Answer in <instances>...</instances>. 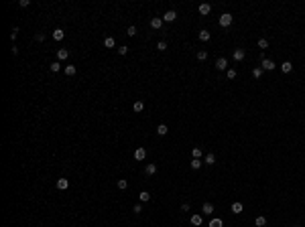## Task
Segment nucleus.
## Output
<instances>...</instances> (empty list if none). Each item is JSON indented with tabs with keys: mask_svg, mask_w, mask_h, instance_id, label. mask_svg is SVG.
I'll return each instance as SVG.
<instances>
[{
	"mask_svg": "<svg viewBox=\"0 0 305 227\" xmlns=\"http://www.w3.org/2000/svg\"><path fill=\"white\" fill-rule=\"evenodd\" d=\"M55 185H57V189H59V191H65V189L69 187V181H67V179H57Z\"/></svg>",
	"mask_w": 305,
	"mask_h": 227,
	"instance_id": "nucleus-8",
	"label": "nucleus"
},
{
	"mask_svg": "<svg viewBox=\"0 0 305 227\" xmlns=\"http://www.w3.org/2000/svg\"><path fill=\"white\" fill-rule=\"evenodd\" d=\"M210 37L212 34L208 33V31H199V41H210Z\"/></svg>",
	"mask_w": 305,
	"mask_h": 227,
	"instance_id": "nucleus-26",
	"label": "nucleus"
},
{
	"mask_svg": "<svg viewBox=\"0 0 305 227\" xmlns=\"http://www.w3.org/2000/svg\"><path fill=\"white\" fill-rule=\"evenodd\" d=\"M208 227H224V221H222V219H212Z\"/></svg>",
	"mask_w": 305,
	"mask_h": 227,
	"instance_id": "nucleus-21",
	"label": "nucleus"
},
{
	"mask_svg": "<svg viewBox=\"0 0 305 227\" xmlns=\"http://www.w3.org/2000/svg\"><path fill=\"white\" fill-rule=\"evenodd\" d=\"M145 172H147L148 176H153V174L157 172V164H153V162H151V164H147V168H145Z\"/></svg>",
	"mask_w": 305,
	"mask_h": 227,
	"instance_id": "nucleus-15",
	"label": "nucleus"
},
{
	"mask_svg": "<svg viewBox=\"0 0 305 227\" xmlns=\"http://www.w3.org/2000/svg\"><path fill=\"white\" fill-rule=\"evenodd\" d=\"M232 57H234V61H242V59L246 57V51H244V49H234V55Z\"/></svg>",
	"mask_w": 305,
	"mask_h": 227,
	"instance_id": "nucleus-5",
	"label": "nucleus"
},
{
	"mask_svg": "<svg viewBox=\"0 0 305 227\" xmlns=\"http://www.w3.org/2000/svg\"><path fill=\"white\" fill-rule=\"evenodd\" d=\"M216 69H218V71H226L228 69V59L226 57H220V59L216 61Z\"/></svg>",
	"mask_w": 305,
	"mask_h": 227,
	"instance_id": "nucleus-2",
	"label": "nucleus"
},
{
	"mask_svg": "<svg viewBox=\"0 0 305 227\" xmlns=\"http://www.w3.org/2000/svg\"><path fill=\"white\" fill-rule=\"evenodd\" d=\"M157 49H159V51H165V49H167V43H165V41H159V43H157Z\"/></svg>",
	"mask_w": 305,
	"mask_h": 227,
	"instance_id": "nucleus-35",
	"label": "nucleus"
},
{
	"mask_svg": "<svg viewBox=\"0 0 305 227\" xmlns=\"http://www.w3.org/2000/svg\"><path fill=\"white\" fill-rule=\"evenodd\" d=\"M126 34H128V37H134V34H136V26H134V24H132V26H128Z\"/></svg>",
	"mask_w": 305,
	"mask_h": 227,
	"instance_id": "nucleus-30",
	"label": "nucleus"
},
{
	"mask_svg": "<svg viewBox=\"0 0 305 227\" xmlns=\"http://www.w3.org/2000/svg\"><path fill=\"white\" fill-rule=\"evenodd\" d=\"M134 158L136 160H145V158H147V150H145V148H136V150H134Z\"/></svg>",
	"mask_w": 305,
	"mask_h": 227,
	"instance_id": "nucleus-6",
	"label": "nucleus"
},
{
	"mask_svg": "<svg viewBox=\"0 0 305 227\" xmlns=\"http://www.w3.org/2000/svg\"><path fill=\"white\" fill-rule=\"evenodd\" d=\"M267 47H269V41H267V39H260V41H258V49H267Z\"/></svg>",
	"mask_w": 305,
	"mask_h": 227,
	"instance_id": "nucleus-31",
	"label": "nucleus"
},
{
	"mask_svg": "<svg viewBox=\"0 0 305 227\" xmlns=\"http://www.w3.org/2000/svg\"><path fill=\"white\" fill-rule=\"evenodd\" d=\"M260 67L264 69V71H273V69L277 67V65H275V61H271V59H262V63H260Z\"/></svg>",
	"mask_w": 305,
	"mask_h": 227,
	"instance_id": "nucleus-4",
	"label": "nucleus"
},
{
	"mask_svg": "<svg viewBox=\"0 0 305 227\" xmlns=\"http://www.w3.org/2000/svg\"><path fill=\"white\" fill-rule=\"evenodd\" d=\"M191 225H202V215H191Z\"/></svg>",
	"mask_w": 305,
	"mask_h": 227,
	"instance_id": "nucleus-27",
	"label": "nucleus"
},
{
	"mask_svg": "<svg viewBox=\"0 0 305 227\" xmlns=\"http://www.w3.org/2000/svg\"><path fill=\"white\" fill-rule=\"evenodd\" d=\"M205 162H208V164H214V162H216V154L208 152V154H205Z\"/></svg>",
	"mask_w": 305,
	"mask_h": 227,
	"instance_id": "nucleus-25",
	"label": "nucleus"
},
{
	"mask_svg": "<svg viewBox=\"0 0 305 227\" xmlns=\"http://www.w3.org/2000/svg\"><path fill=\"white\" fill-rule=\"evenodd\" d=\"M138 199H140L143 203H147L148 199H151V193H147V191H140V195H138Z\"/></svg>",
	"mask_w": 305,
	"mask_h": 227,
	"instance_id": "nucleus-22",
	"label": "nucleus"
},
{
	"mask_svg": "<svg viewBox=\"0 0 305 227\" xmlns=\"http://www.w3.org/2000/svg\"><path fill=\"white\" fill-rule=\"evenodd\" d=\"M281 71L283 73H291V71H293V65H291L289 61H285V63H281Z\"/></svg>",
	"mask_w": 305,
	"mask_h": 227,
	"instance_id": "nucleus-12",
	"label": "nucleus"
},
{
	"mask_svg": "<svg viewBox=\"0 0 305 227\" xmlns=\"http://www.w3.org/2000/svg\"><path fill=\"white\" fill-rule=\"evenodd\" d=\"M18 4H21V6H23V8H27V6H29V4H31V0H21V2H18Z\"/></svg>",
	"mask_w": 305,
	"mask_h": 227,
	"instance_id": "nucleus-40",
	"label": "nucleus"
},
{
	"mask_svg": "<svg viewBox=\"0 0 305 227\" xmlns=\"http://www.w3.org/2000/svg\"><path fill=\"white\" fill-rule=\"evenodd\" d=\"M177 18V12L175 10H167L165 14H163V23H173Z\"/></svg>",
	"mask_w": 305,
	"mask_h": 227,
	"instance_id": "nucleus-3",
	"label": "nucleus"
},
{
	"mask_svg": "<svg viewBox=\"0 0 305 227\" xmlns=\"http://www.w3.org/2000/svg\"><path fill=\"white\" fill-rule=\"evenodd\" d=\"M197 59H199V61H205V59H208V53H205V51H197Z\"/></svg>",
	"mask_w": 305,
	"mask_h": 227,
	"instance_id": "nucleus-33",
	"label": "nucleus"
},
{
	"mask_svg": "<svg viewBox=\"0 0 305 227\" xmlns=\"http://www.w3.org/2000/svg\"><path fill=\"white\" fill-rule=\"evenodd\" d=\"M167 132H169V128H167L165 124H159L157 126V134H159V136H165Z\"/></svg>",
	"mask_w": 305,
	"mask_h": 227,
	"instance_id": "nucleus-17",
	"label": "nucleus"
},
{
	"mask_svg": "<svg viewBox=\"0 0 305 227\" xmlns=\"http://www.w3.org/2000/svg\"><path fill=\"white\" fill-rule=\"evenodd\" d=\"M63 37H65V33H63L61 29H55V31H53V39H55V41H63Z\"/></svg>",
	"mask_w": 305,
	"mask_h": 227,
	"instance_id": "nucleus-16",
	"label": "nucleus"
},
{
	"mask_svg": "<svg viewBox=\"0 0 305 227\" xmlns=\"http://www.w3.org/2000/svg\"><path fill=\"white\" fill-rule=\"evenodd\" d=\"M67 57H69V51H67V49H59V51H57V61H59V63H61V61H65Z\"/></svg>",
	"mask_w": 305,
	"mask_h": 227,
	"instance_id": "nucleus-7",
	"label": "nucleus"
},
{
	"mask_svg": "<svg viewBox=\"0 0 305 227\" xmlns=\"http://www.w3.org/2000/svg\"><path fill=\"white\" fill-rule=\"evenodd\" d=\"M254 225H256V227H264V225H267V219H264V217H256V219H254Z\"/></svg>",
	"mask_w": 305,
	"mask_h": 227,
	"instance_id": "nucleus-23",
	"label": "nucleus"
},
{
	"mask_svg": "<svg viewBox=\"0 0 305 227\" xmlns=\"http://www.w3.org/2000/svg\"><path fill=\"white\" fill-rule=\"evenodd\" d=\"M262 73H264V69H262V67H254V69H252V77H254V79H260Z\"/></svg>",
	"mask_w": 305,
	"mask_h": 227,
	"instance_id": "nucleus-13",
	"label": "nucleus"
},
{
	"mask_svg": "<svg viewBox=\"0 0 305 227\" xmlns=\"http://www.w3.org/2000/svg\"><path fill=\"white\" fill-rule=\"evenodd\" d=\"M75 73H78L75 65H67V67H65V75H69V77H71V75H75Z\"/></svg>",
	"mask_w": 305,
	"mask_h": 227,
	"instance_id": "nucleus-19",
	"label": "nucleus"
},
{
	"mask_svg": "<svg viewBox=\"0 0 305 227\" xmlns=\"http://www.w3.org/2000/svg\"><path fill=\"white\" fill-rule=\"evenodd\" d=\"M210 12H212V6H210V4H205V2H203V4H199V14H203V16H205V14H210Z\"/></svg>",
	"mask_w": 305,
	"mask_h": 227,
	"instance_id": "nucleus-11",
	"label": "nucleus"
},
{
	"mask_svg": "<svg viewBox=\"0 0 305 227\" xmlns=\"http://www.w3.org/2000/svg\"><path fill=\"white\" fill-rule=\"evenodd\" d=\"M132 211H134L136 215H140V213H143V205H134V207H132Z\"/></svg>",
	"mask_w": 305,
	"mask_h": 227,
	"instance_id": "nucleus-37",
	"label": "nucleus"
},
{
	"mask_svg": "<svg viewBox=\"0 0 305 227\" xmlns=\"http://www.w3.org/2000/svg\"><path fill=\"white\" fill-rule=\"evenodd\" d=\"M49 69H51V71H53V73H57V71H59V69H61V63H59V61H53V63H51V65H49Z\"/></svg>",
	"mask_w": 305,
	"mask_h": 227,
	"instance_id": "nucleus-24",
	"label": "nucleus"
},
{
	"mask_svg": "<svg viewBox=\"0 0 305 227\" xmlns=\"http://www.w3.org/2000/svg\"><path fill=\"white\" fill-rule=\"evenodd\" d=\"M202 211H203V215H212V213H214V205H212V203H203L202 205Z\"/></svg>",
	"mask_w": 305,
	"mask_h": 227,
	"instance_id": "nucleus-9",
	"label": "nucleus"
},
{
	"mask_svg": "<svg viewBox=\"0 0 305 227\" xmlns=\"http://www.w3.org/2000/svg\"><path fill=\"white\" fill-rule=\"evenodd\" d=\"M118 53H120V55H126V53H128V47H118Z\"/></svg>",
	"mask_w": 305,
	"mask_h": 227,
	"instance_id": "nucleus-38",
	"label": "nucleus"
},
{
	"mask_svg": "<svg viewBox=\"0 0 305 227\" xmlns=\"http://www.w3.org/2000/svg\"><path fill=\"white\" fill-rule=\"evenodd\" d=\"M242 211H244V205H242V203H234V205H232V213H236V215H240Z\"/></svg>",
	"mask_w": 305,
	"mask_h": 227,
	"instance_id": "nucleus-14",
	"label": "nucleus"
},
{
	"mask_svg": "<svg viewBox=\"0 0 305 227\" xmlns=\"http://www.w3.org/2000/svg\"><path fill=\"white\" fill-rule=\"evenodd\" d=\"M132 110H134V112H143V110H145V102H140V100H138V102H134Z\"/></svg>",
	"mask_w": 305,
	"mask_h": 227,
	"instance_id": "nucleus-20",
	"label": "nucleus"
},
{
	"mask_svg": "<svg viewBox=\"0 0 305 227\" xmlns=\"http://www.w3.org/2000/svg\"><path fill=\"white\" fill-rule=\"evenodd\" d=\"M226 75H228V79H234V77H236V71H234V69H228Z\"/></svg>",
	"mask_w": 305,
	"mask_h": 227,
	"instance_id": "nucleus-36",
	"label": "nucleus"
},
{
	"mask_svg": "<svg viewBox=\"0 0 305 227\" xmlns=\"http://www.w3.org/2000/svg\"><path fill=\"white\" fill-rule=\"evenodd\" d=\"M35 41H37V43H43V41H45V34H43V33H37V34H35Z\"/></svg>",
	"mask_w": 305,
	"mask_h": 227,
	"instance_id": "nucleus-34",
	"label": "nucleus"
},
{
	"mask_svg": "<svg viewBox=\"0 0 305 227\" xmlns=\"http://www.w3.org/2000/svg\"><path fill=\"white\" fill-rule=\"evenodd\" d=\"M118 189H122V191L128 189V181H126V179H120V181H118Z\"/></svg>",
	"mask_w": 305,
	"mask_h": 227,
	"instance_id": "nucleus-29",
	"label": "nucleus"
},
{
	"mask_svg": "<svg viewBox=\"0 0 305 227\" xmlns=\"http://www.w3.org/2000/svg\"><path fill=\"white\" fill-rule=\"evenodd\" d=\"M199 166H202V160H199V158H193V160H191V168H193V170H197Z\"/></svg>",
	"mask_w": 305,
	"mask_h": 227,
	"instance_id": "nucleus-28",
	"label": "nucleus"
},
{
	"mask_svg": "<svg viewBox=\"0 0 305 227\" xmlns=\"http://www.w3.org/2000/svg\"><path fill=\"white\" fill-rule=\"evenodd\" d=\"M151 26L153 29H163V18H159V16L151 18Z\"/></svg>",
	"mask_w": 305,
	"mask_h": 227,
	"instance_id": "nucleus-10",
	"label": "nucleus"
},
{
	"mask_svg": "<svg viewBox=\"0 0 305 227\" xmlns=\"http://www.w3.org/2000/svg\"><path fill=\"white\" fill-rule=\"evenodd\" d=\"M16 34H18V29H16V26H14V29H12V33H10V39H12V41H14V39H16Z\"/></svg>",
	"mask_w": 305,
	"mask_h": 227,
	"instance_id": "nucleus-39",
	"label": "nucleus"
},
{
	"mask_svg": "<svg viewBox=\"0 0 305 227\" xmlns=\"http://www.w3.org/2000/svg\"><path fill=\"white\" fill-rule=\"evenodd\" d=\"M218 23H220V26H224V29H226V26H230V24H232V14H230V12H224V14L220 16V21H218Z\"/></svg>",
	"mask_w": 305,
	"mask_h": 227,
	"instance_id": "nucleus-1",
	"label": "nucleus"
},
{
	"mask_svg": "<svg viewBox=\"0 0 305 227\" xmlns=\"http://www.w3.org/2000/svg\"><path fill=\"white\" fill-rule=\"evenodd\" d=\"M114 45H116V41H114V37H106V39H104V47H108V49H112Z\"/></svg>",
	"mask_w": 305,
	"mask_h": 227,
	"instance_id": "nucleus-18",
	"label": "nucleus"
},
{
	"mask_svg": "<svg viewBox=\"0 0 305 227\" xmlns=\"http://www.w3.org/2000/svg\"><path fill=\"white\" fill-rule=\"evenodd\" d=\"M191 154H193V158H199V156H202V148H197V146H195Z\"/></svg>",
	"mask_w": 305,
	"mask_h": 227,
	"instance_id": "nucleus-32",
	"label": "nucleus"
}]
</instances>
